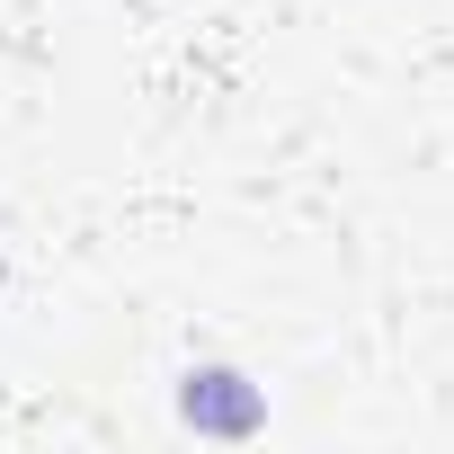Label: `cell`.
Segmentation results:
<instances>
[{
    "instance_id": "1",
    "label": "cell",
    "mask_w": 454,
    "mask_h": 454,
    "mask_svg": "<svg viewBox=\"0 0 454 454\" xmlns=\"http://www.w3.org/2000/svg\"><path fill=\"white\" fill-rule=\"evenodd\" d=\"M178 427H196V436H259L268 427V392L241 365H187L178 374Z\"/></svg>"
}]
</instances>
